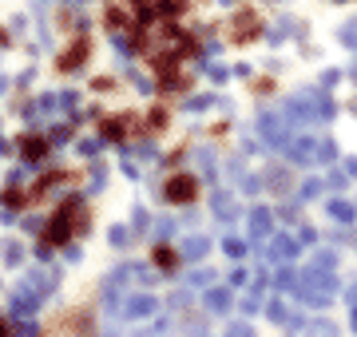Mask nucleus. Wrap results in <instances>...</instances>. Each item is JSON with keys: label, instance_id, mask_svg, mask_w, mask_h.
<instances>
[{"label": "nucleus", "instance_id": "obj_9", "mask_svg": "<svg viewBox=\"0 0 357 337\" xmlns=\"http://www.w3.org/2000/svg\"><path fill=\"white\" fill-rule=\"evenodd\" d=\"M0 203H4L8 210H32L28 187H4V191H0Z\"/></svg>", "mask_w": 357, "mask_h": 337}, {"label": "nucleus", "instance_id": "obj_1", "mask_svg": "<svg viewBox=\"0 0 357 337\" xmlns=\"http://www.w3.org/2000/svg\"><path fill=\"white\" fill-rule=\"evenodd\" d=\"M88 226H91V207L88 203H84V198H64V203L48 214V222H44V230H40V246L44 250H60V246H68V242L84 238Z\"/></svg>", "mask_w": 357, "mask_h": 337}, {"label": "nucleus", "instance_id": "obj_6", "mask_svg": "<svg viewBox=\"0 0 357 337\" xmlns=\"http://www.w3.org/2000/svg\"><path fill=\"white\" fill-rule=\"evenodd\" d=\"M91 60V40L79 32V36L68 40V48L60 56H56V72H64V76H72V72H79V68Z\"/></svg>", "mask_w": 357, "mask_h": 337}, {"label": "nucleus", "instance_id": "obj_5", "mask_svg": "<svg viewBox=\"0 0 357 337\" xmlns=\"http://www.w3.org/2000/svg\"><path fill=\"white\" fill-rule=\"evenodd\" d=\"M262 36V16L255 8H238V13H230L227 20V40L230 44H250V40Z\"/></svg>", "mask_w": 357, "mask_h": 337}, {"label": "nucleus", "instance_id": "obj_11", "mask_svg": "<svg viewBox=\"0 0 357 337\" xmlns=\"http://www.w3.org/2000/svg\"><path fill=\"white\" fill-rule=\"evenodd\" d=\"M0 337H13V322H8L4 313H0Z\"/></svg>", "mask_w": 357, "mask_h": 337}, {"label": "nucleus", "instance_id": "obj_7", "mask_svg": "<svg viewBox=\"0 0 357 337\" xmlns=\"http://www.w3.org/2000/svg\"><path fill=\"white\" fill-rule=\"evenodd\" d=\"M16 151H20V159H28V163H40V159H48L52 139H48V135H24Z\"/></svg>", "mask_w": 357, "mask_h": 337}, {"label": "nucleus", "instance_id": "obj_4", "mask_svg": "<svg viewBox=\"0 0 357 337\" xmlns=\"http://www.w3.org/2000/svg\"><path fill=\"white\" fill-rule=\"evenodd\" d=\"M199 195H203V187H199V179H195L191 171H171L167 175L163 198L171 207H191V203H199Z\"/></svg>", "mask_w": 357, "mask_h": 337}, {"label": "nucleus", "instance_id": "obj_3", "mask_svg": "<svg viewBox=\"0 0 357 337\" xmlns=\"http://www.w3.org/2000/svg\"><path fill=\"white\" fill-rule=\"evenodd\" d=\"M100 135L107 143H115V147H123V143H131V139L143 135V116L131 111V107H123V111H103L100 116Z\"/></svg>", "mask_w": 357, "mask_h": 337}, {"label": "nucleus", "instance_id": "obj_10", "mask_svg": "<svg viewBox=\"0 0 357 337\" xmlns=\"http://www.w3.org/2000/svg\"><path fill=\"white\" fill-rule=\"evenodd\" d=\"M151 262H155V270L171 274V270L178 266V254H175V246H155V250H151Z\"/></svg>", "mask_w": 357, "mask_h": 337}, {"label": "nucleus", "instance_id": "obj_2", "mask_svg": "<svg viewBox=\"0 0 357 337\" xmlns=\"http://www.w3.org/2000/svg\"><path fill=\"white\" fill-rule=\"evenodd\" d=\"M48 334L52 337H96V310L88 301H76V306H68V310H60L52 318Z\"/></svg>", "mask_w": 357, "mask_h": 337}, {"label": "nucleus", "instance_id": "obj_8", "mask_svg": "<svg viewBox=\"0 0 357 337\" xmlns=\"http://www.w3.org/2000/svg\"><path fill=\"white\" fill-rule=\"evenodd\" d=\"M167 123H171V111H167V104H155L151 111H143V135H163Z\"/></svg>", "mask_w": 357, "mask_h": 337}]
</instances>
